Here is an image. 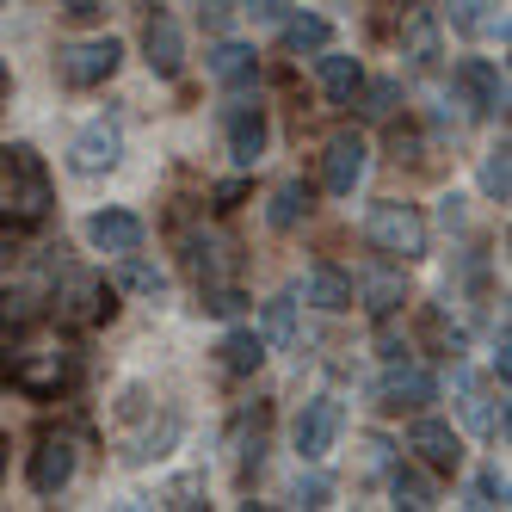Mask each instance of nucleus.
Returning <instances> with one entry per match:
<instances>
[{"mask_svg": "<svg viewBox=\"0 0 512 512\" xmlns=\"http://www.w3.org/2000/svg\"><path fill=\"white\" fill-rule=\"evenodd\" d=\"M68 161H75V173H87V179L112 173V167L124 161V130H118L112 118H93V124L75 136V149H68Z\"/></svg>", "mask_w": 512, "mask_h": 512, "instance_id": "9d476101", "label": "nucleus"}, {"mask_svg": "<svg viewBox=\"0 0 512 512\" xmlns=\"http://www.w3.org/2000/svg\"><path fill=\"white\" fill-rule=\"evenodd\" d=\"M0 173H7V192H0V229L7 235H31L50 223V173L44 161L13 142V149H0Z\"/></svg>", "mask_w": 512, "mask_h": 512, "instance_id": "f257e3e1", "label": "nucleus"}, {"mask_svg": "<svg viewBox=\"0 0 512 512\" xmlns=\"http://www.w3.org/2000/svg\"><path fill=\"white\" fill-rule=\"evenodd\" d=\"M75 377H81V364H75V352H62V346L19 352V358L7 364V383H13L19 395H31V401H56V395H68V389H75Z\"/></svg>", "mask_w": 512, "mask_h": 512, "instance_id": "f03ea898", "label": "nucleus"}, {"mask_svg": "<svg viewBox=\"0 0 512 512\" xmlns=\"http://www.w3.org/2000/svg\"><path fill=\"white\" fill-rule=\"evenodd\" d=\"M297 500L303 506H327V482H315V475H309V482H297Z\"/></svg>", "mask_w": 512, "mask_h": 512, "instance_id": "e433bc0d", "label": "nucleus"}, {"mask_svg": "<svg viewBox=\"0 0 512 512\" xmlns=\"http://www.w3.org/2000/svg\"><path fill=\"white\" fill-rule=\"evenodd\" d=\"M389 494H395V506H408V512H426L432 506V482H426L414 463H395L389 469Z\"/></svg>", "mask_w": 512, "mask_h": 512, "instance_id": "393cba45", "label": "nucleus"}, {"mask_svg": "<svg viewBox=\"0 0 512 512\" xmlns=\"http://www.w3.org/2000/svg\"><path fill=\"white\" fill-rule=\"evenodd\" d=\"M0 482H7V438H0Z\"/></svg>", "mask_w": 512, "mask_h": 512, "instance_id": "37998d69", "label": "nucleus"}, {"mask_svg": "<svg viewBox=\"0 0 512 512\" xmlns=\"http://www.w3.org/2000/svg\"><path fill=\"white\" fill-rule=\"evenodd\" d=\"M340 426H346V408H340L334 395L303 401V414H297V457H303V463H321L327 451H334Z\"/></svg>", "mask_w": 512, "mask_h": 512, "instance_id": "0eeeda50", "label": "nucleus"}, {"mask_svg": "<svg viewBox=\"0 0 512 512\" xmlns=\"http://www.w3.org/2000/svg\"><path fill=\"white\" fill-rule=\"evenodd\" d=\"M31 494H62L68 482H75V438H62V432H44L38 438V451H31Z\"/></svg>", "mask_w": 512, "mask_h": 512, "instance_id": "1a4fd4ad", "label": "nucleus"}, {"mask_svg": "<svg viewBox=\"0 0 512 512\" xmlns=\"http://www.w3.org/2000/svg\"><path fill=\"white\" fill-rule=\"evenodd\" d=\"M210 198H216V210H235V204L247 198V179H223V186H216Z\"/></svg>", "mask_w": 512, "mask_h": 512, "instance_id": "f704fd0d", "label": "nucleus"}, {"mask_svg": "<svg viewBox=\"0 0 512 512\" xmlns=\"http://www.w3.org/2000/svg\"><path fill=\"white\" fill-rule=\"evenodd\" d=\"M204 309L210 315H241V290L235 284H204Z\"/></svg>", "mask_w": 512, "mask_h": 512, "instance_id": "72a5a7b5", "label": "nucleus"}, {"mask_svg": "<svg viewBox=\"0 0 512 512\" xmlns=\"http://www.w3.org/2000/svg\"><path fill=\"white\" fill-rule=\"evenodd\" d=\"M229 241H216V235H198V241H186V266L198 272V284H223L229 272H235V260H229Z\"/></svg>", "mask_w": 512, "mask_h": 512, "instance_id": "f3484780", "label": "nucleus"}, {"mask_svg": "<svg viewBox=\"0 0 512 512\" xmlns=\"http://www.w3.org/2000/svg\"><path fill=\"white\" fill-rule=\"evenodd\" d=\"M216 364H223L229 377H253V371L266 364V340H260V334H247V327H235V334L216 346Z\"/></svg>", "mask_w": 512, "mask_h": 512, "instance_id": "aec40b11", "label": "nucleus"}, {"mask_svg": "<svg viewBox=\"0 0 512 512\" xmlns=\"http://www.w3.org/2000/svg\"><path fill=\"white\" fill-rule=\"evenodd\" d=\"M401 56H408L414 68H426V62L438 56V25H432L426 7H408V13H401Z\"/></svg>", "mask_w": 512, "mask_h": 512, "instance_id": "a211bd4d", "label": "nucleus"}, {"mask_svg": "<svg viewBox=\"0 0 512 512\" xmlns=\"http://www.w3.org/2000/svg\"><path fill=\"white\" fill-rule=\"evenodd\" d=\"M408 451L426 463V469H438V475H451L457 463H463V438L445 426V420H414L408 426Z\"/></svg>", "mask_w": 512, "mask_h": 512, "instance_id": "f8f14e48", "label": "nucleus"}, {"mask_svg": "<svg viewBox=\"0 0 512 512\" xmlns=\"http://www.w3.org/2000/svg\"><path fill=\"white\" fill-rule=\"evenodd\" d=\"M290 0H253V19H284Z\"/></svg>", "mask_w": 512, "mask_h": 512, "instance_id": "58836bf2", "label": "nucleus"}, {"mask_svg": "<svg viewBox=\"0 0 512 512\" xmlns=\"http://www.w3.org/2000/svg\"><path fill=\"white\" fill-rule=\"evenodd\" d=\"M469 506H506V482L494 469H482L475 475V488H469Z\"/></svg>", "mask_w": 512, "mask_h": 512, "instance_id": "473e14b6", "label": "nucleus"}, {"mask_svg": "<svg viewBox=\"0 0 512 512\" xmlns=\"http://www.w3.org/2000/svg\"><path fill=\"white\" fill-rule=\"evenodd\" d=\"M482 192L494 204H506V192H512V155H506V142H500V149H488V161H482Z\"/></svg>", "mask_w": 512, "mask_h": 512, "instance_id": "c756f323", "label": "nucleus"}, {"mask_svg": "<svg viewBox=\"0 0 512 512\" xmlns=\"http://www.w3.org/2000/svg\"><path fill=\"white\" fill-rule=\"evenodd\" d=\"M494 377H500V383L512 377V352H506V327H500V340H494Z\"/></svg>", "mask_w": 512, "mask_h": 512, "instance_id": "4c0bfd02", "label": "nucleus"}, {"mask_svg": "<svg viewBox=\"0 0 512 512\" xmlns=\"http://www.w3.org/2000/svg\"><path fill=\"white\" fill-rule=\"evenodd\" d=\"M358 81H364V68H358V56H321V93L334 99V105H352Z\"/></svg>", "mask_w": 512, "mask_h": 512, "instance_id": "4be33fe9", "label": "nucleus"}, {"mask_svg": "<svg viewBox=\"0 0 512 512\" xmlns=\"http://www.w3.org/2000/svg\"><path fill=\"white\" fill-rule=\"evenodd\" d=\"M488 7H494V0H451V25L469 31V38H488V31H500V38H506V19H494Z\"/></svg>", "mask_w": 512, "mask_h": 512, "instance_id": "cd10ccee", "label": "nucleus"}, {"mask_svg": "<svg viewBox=\"0 0 512 512\" xmlns=\"http://www.w3.org/2000/svg\"><path fill=\"white\" fill-rule=\"evenodd\" d=\"M358 297H364V309L383 321V315H395L401 303H408V284H401V272H364Z\"/></svg>", "mask_w": 512, "mask_h": 512, "instance_id": "412c9836", "label": "nucleus"}, {"mask_svg": "<svg viewBox=\"0 0 512 512\" xmlns=\"http://www.w3.org/2000/svg\"><path fill=\"white\" fill-rule=\"evenodd\" d=\"M118 62H124L118 38H87V44L56 50V75H62V87H105L118 75Z\"/></svg>", "mask_w": 512, "mask_h": 512, "instance_id": "20e7f679", "label": "nucleus"}, {"mask_svg": "<svg viewBox=\"0 0 512 512\" xmlns=\"http://www.w3.org/2000/svg\"><path fill=\"white\" fill-rule=\"evenodd\" d=\"M266 142H272L266 112H260V105H235V112H229V161L235 167H253V161L266 155Z\"/></svg>", "mask_w": 512, "mask_h": 512, "instance_id": "2eb2a0df", "label": "nucleus"}, {"mask_svg": "<svg viewBox=\"0 0 512 512\" xmlns=\"http://www.w3.org/2000/svg\"><path fill=\"white\" fill-rule=\"evenodd\" d=\"M364 235H371L377 253H389V260H426V216L414 204H371V216H364Z\"/></svg>", "mask_w": 512, "mask_h": 512, "instance_id": "7ed1b4c3", "label": "nucleus"}, {"mask_svg": "<svg viewBox=\"0 0 512 512\" xmlns=\"http://www.w3.org/2000/svg\"><path fill=\"white\" fill-rule=\"evenodd\" d=\"M0 266H13V235H7V247H0Z\"/></svg>", "mask_w": 512, "mask_h": 512, "instance_id": "79ce46f5", "label": "nucleus"}, {"mask_svg": "<svg viewBox=\"0 0 512 512\" xmlns=\"http://www.w3.org/2000/svg\"><path fill=\"white\" fill-rule=\"evenodd\" d=\"M463 420H469L475 432H506V408L494 414V395H488L482 383H469V377H463Z\"/></svg>", "mask_w": 512, "mask_h": 512, "instance_id": "bb28decb", "label": "nucleus"}, {"mask_svg": "<svg viewBox=\"0 0 512 512\" xmlns=\"http://www.w3.org/2000/svg\"><path fill=\"white\" fill-rule=\"evenodd\" d=\"M395 93H401L395 81H377V87H364V81H358L352 99H358V112H364V118H389V112H395Z\"/></svg>", "mask_w": 512, "mask_h": 512, "instance_id": "2f4dec72", "label": "nucleus"}, {"mask_svg": "<svg viewBox=\"0 0 512 512\" xmlns=\"http://www.w3.org/2000/svg\"><path fill=\"white\" fill-rule=\"evenodd\" d=\"M210 75L223 87H253V75H260V56H253V44H216L210 50Z\"/></svg>", "mask_w": 512, "mask_h": 512, "instance_id": "6ab92c4d", "label": "nucleus"}, {"mask_svg": "<svg viewBox=\"0 0 512 512\" xmlns=\"http://www.w3.org/2000/svg\"><path fill=\"white\" fill-rule=\"evenodd\" d=\"M118 284L124 290H136V297H161V290H167V272L161 266H149V260H136V253H118Z\"/></svg>", "mask_w": 512, "mask_h": 512, "instance_id": "c85d7f7f", "label": "nucleus"}, {"mask_svg": "<svg viewBox=\"0 0 512 512\" xmlns=\"http://www.w3.org/2000/svg\"><path fill=\"white\" fill-rule=\"evenodd\" d=\"M142 216L136 210H93L87 216V241L99 247V253H136L142 247Z\"/></svg>", "mask_w": 512, "mask_h": 512, "instance_id": "4468645a", "label": "nucleus"}, {"mask_svg": "<svg viewBox=\"0 0 512 512\" xmlns=\"http://www.w3.org/2000/svg\"><path fill=\"white\" fill-rule=\"evenodd\" d=\"M364 161H371V149H364V136L340 130V136L321 149V186L334 192V198H352V192H358V179H364Z\"/></svg>", "mask_w": 512, "mask_h": 512, "instance_id": "6e6552de", "label": "nucleus"}, {"mask_svg": "<svg viewBox=\"0 0 512 512\" xmlns=\"http://www.w3.org/2000/svg\"><path fill=\"white\" fill-rule=\"evenodd\" d=\"M426 401H438V377L432 371H420V364H395V371L377 383V408H389V414H420Z\"/></svg>", "mask_w": 512, "mask_h": 512, "instance_id": "9b49d317", "label": "nucleus"}, {"mask_svg": "<svg viewBox=\"0 0 512 512\" xmlns=\"http://www.w3.org/2000/svg\"><path fill=\"white\" fill-rule=\"evenodd\" d=\"M7 87H13V75H7V62H0V105H7Z\"/></svg>", "mask_w": 512, "mask_h": 512, "instance_id": "a19ab883", "label": "nucleus"}, {"mask_svg": "<svg viewBox=\"0 0 512 512\" xmlns=\"http://www.w3.org/2000/svg\"><path fill=\"white\" fill-rule=\"evenodd\" d=\"M142 62H149L161 81H173L179 68H186V31H179L167 13H155L149 25H142Z\"/></svg>", "mask_w": 512, "mask_h": 512, "instance_id": "ddd939ff", "label": "nucleus"}, {"mask_svg": "<svg viewBox=\"0 0 512 512\" xmlns=\"http://www.w3.org/2000/svg\"><path fill=\"white\" fill-rule=\"evenodd\" d=\"M266 340H278V346L297 340V297H272L266 303Z\"/></svg>", "mask_w": 512, "mask_h": 512, "instance_id": "7c9ffc66", "label": "nucleus"}, {"mask_svg": "<svg viewBox=\"0 0 512 512\" xmlns=\"http://www.w3.org/2000/svg\"><path fill=\"white\" fill-rule=\"evenodd\" d=\"M303 303H315V309H327V315L352 309V278H346L340 266H309V272H303Z\"/></svg>", "mask_w": 512, "mask_h": 512, "instance_id": "dca6fc26", "label": "nucleus"}, {"mask_svg": "<svg viewBox=\"0 0 512 512\" xmlns=\"http://www.w3.org/2000/svg\"><path fill=\"white\" fill-rule=\"evenodd\" d=\"M56 7H62L68 19H99V7H105V0H56Z\"/></svg>", "mask_w": 512, "mask_h": 512, "instance_id": "c9c22d12", "label": "nucleus"}, {"mask_svg": "<svg viewBox=\"0 0 512 512\" xmlns=\"http://www.w3.org/2000/svg\"><path fill=\"white\" fill-rule=\"evenodd\" d=\"M198 7H204L210 19H223V13H235V0H198Z\"/></svg>", "mask_w": 512, "mask_h": 512, "instance_id": "ea45409f", "label": "nucleus"}, {"mask_svg": "<svg viewBox=\"0 0 512 512\" xmlns=\"http://www.w3.org/2000/svg\"><path fill=\"white\" fill-rule=\"evenodd\" d=\"M457 93H463V105H469V118H500L506 112V75L488 62V56H469V62H457Z\"/></svg>", "mask_w": 512, "mask_h": 512, "instance_id": "423d86ee", "label": "nucleus"}, {"mask_svg": "<svg viewBox=\"0 0 512 512\" xmlns=\"http://www.w3.org/2000/svg\"><path fill=\"white\" fill-rule=\"evenodd\" d=\"M38 321V297H25V290H7V297H0V346H19L25 340V327Z\"/></svg>", "mask_w": 512, "mask_h": 512, "instance_id": "5701e85b", "label": "nucleus"}, {"mask_svg": "<svg viewBox=\"0 0 512 512\" xmlns=\"http://www.w3.org/2000/svg\"><path fill=\"white\" fill-rule=\"evenodd\" d=\"M303 216H309V186L303 179H284V186L272 192V204H266V223L272 229H297Z\"/></svg>", "mask_w": 512, "mask_h": 512, "instance_id": "b1692460", "label": "nucleus"}, {"mask_svg": "<svg viewBox=\"0 0 512 512\" xmlns=\"http://www.w3.org/2000/svg\"><path fill=\"white\" fill-rule=\"evenodd\" d=\"M118 303H112V290H105V278L93 272H62V290H56V321L68 327H99V321H112Z\"/></svg>", "mask_w": 512, "mask_h": 512, "instance_id": "39448f33", "label": "nucleus"}, {"mask_svg": "<svg viewBox=\"0 0 512 512\" xmlns=\"http://www.w3.org/2000/svg\"><path fill=\"white\" fill-rule=\"evenodd\" d=\"M327 38H334V25H327L321 13H297L284 25V50L290 56H303V50H327Z\"/></svg>", "mask_w": 512, "mask_h": 512, "instance_id": "a878e982", "label": "nucleus"}]
</instances>
